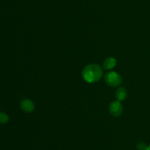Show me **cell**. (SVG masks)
Masks as SVG:
<instances>
[{
	"instance_id": "cell-1",
	"label": "cell",
	"mask_w": 150,
	"mask_h": 150,
	"mask_svg": "<svg viewBox=\"0 0 150 150\" xmlns=\"http://www.w3.org/2000/svg\"><path fill=\"white\" fill-rule=\"evenodd\" d=\"M103 71L100 66L96 63H90L84 67L82 71L83 79L88 83H95L102 78Z\"/></svg>"
},
{
	"instance_id": "cell-2",
	"label": "cell",
	"mask_w": 150,
	"mask_h": 150,
	"mask_svg": "<svg viewBox=\"0 0 150 150\" xmlns=\"http://www.w3.org/2000/svg\"><path fill=\"white\" fill-rule=\"evenodd\" d=\"M105 82L108 86L118 87L122 82L121 75L116 71H110L105 75Z\"/></svg>"
},
{
	"instance_id": "cell-3",
	"label": "cell",
	"mask_w": 150,
	"mask_h": 150,
	"mask_svg": "<svg viewBox=\"0 0 150 150\" xmlns=\"http://www.w3.org/2000/svg\"><path fill=\"white\" fill-rule=\"evenodd\" d=\"M110 113L114 117H119L121 116L123 113V106L122 104L121 101L116 100L113 101L110 103L109 107H108Z\"/></svg>"
},
{
	"instance_id": "cell-4",
	"label": "cell",
	"mask_w": 150,
	"mask_h": 150,
	"mask_svg": "<svg viewBox=\"0 0 150 150\" xmlns=\"http://www.w3.org/2000/svg\"><path fill=\"white\" fill-rule=\"evenodd\" d=\"M20 107L24 113H32L35 110V104L32 100L29 99H24L21 101Z\"/></svg>"
},
{
	"instance_id": "cell-5",
	"label": "cell",
	"mask_w": 150,
	"mask_h": 150,
	"mask_svg": "<svg viewBox=\"0 0 150 150\" xmlns=\"http://www.w3.org/2000/svg\"><path fill=\"white\" fill-rule=\"evenodd\" d=\"M117 60H116L115 57H108L103 61V66L104 69H105V70H111V69H114L117 66Z\"/></svg>"
},
{
	"instance_id": "cell-6",
	"label": "cell",
	"mask_w": 150,
	"mask_h": 150,
	"mask_svg": "<svg viewBox=\"0 0 150 150\" xmlns=\"http://www.w3.org/2000/svg\"><path fill=\"white\" fill-rule=\"evenodd\" d=\"M115 96L118 101H124L127 96V91L124 87H119L115 92Z\"/></svg>"
},
{
	"instance_id": "cell-7",
	"label": "cell",
	"mask_w": 150,
	"mask_h": 150,
	"mask_svg": "<svg viewBox=\"0 0 150 150\" xmlns=\"http://www.w3.org/2000/svg\"><path fill=\"white\" fill-rule=\"evenodd\" d=\"M9 116L4 112H0V124H5L8 122Z\"/></svg>"
},
{
	"instance_id": "cell-8",
	"label": "cell",
	"mask_w": 150,
	"mask_h": 150,
	"mask_svg": "<svg viewBox=\"0 0 150 150\" xmlns=\"http://www.w3.org/2000/svg\"><path fill=\"white\" fill-rule=\"evenodd\" d=\"M136 147H137V150H146V149H147V146L144 142L139 143Z\"/></svg>"
},
{
	"instance_id": "cell-9",
	"label": "cell",
	"mask_w": 150,
	"mask_h": 150,
	"mask_svg": "<svg viewBox=\"0 0 150 150\" xmlns=\"http://www.w3.org/2000/svg\"><path fill=\"white\" fill-rule=\"evenodd\" d=\"M146 150H150V146H147V149H146Z\"/></svg>"
}]
</instances>
